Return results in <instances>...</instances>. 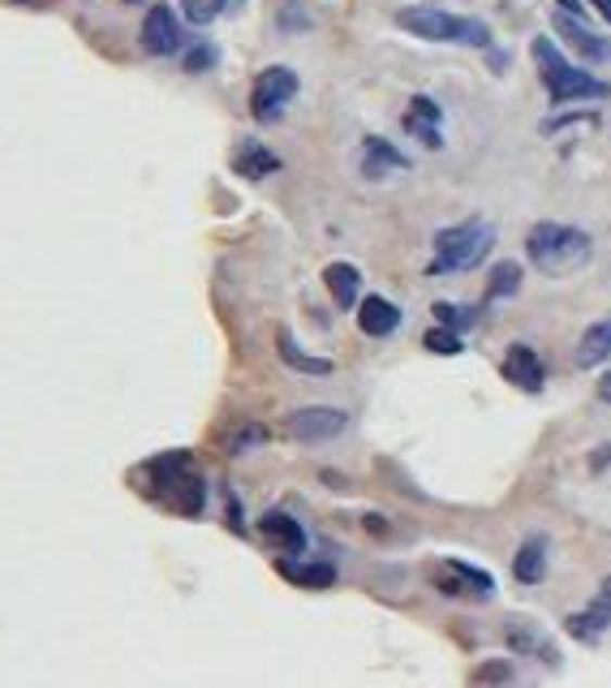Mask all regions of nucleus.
<instances>
[{"label":"nucleus","instance_id":"19","mask_svg":"<svg viewBox=\"0 0 611 688\" xmlns=\"http://www.w3.org/2000/svg\"><path fill=\"white\" fill-rule=\"evenodd\" d=\"M276 344H280V361H284V366H293V370H302V374H332V361H328V357H310V353H302V348L293 344L289 332H280Z\"/></svg>","mask_w":611,"mask_h":688},{"label":"nucleus","instance_id":"1","mask_svg":"<svg viewBox=\"0 0 611 688\" xmlns=\"http://www.w3.org/2000/svg\"><path fill=\"white\" fill-rule=\"evenodd\" d=\"M525 254H530V263L543 271V276H573V271H582L586 263H590V254H595V241H590V232L573 229V225H556V220H543V225H534L530 237H525Z\"/></svg>","mask_w":611,"mask_h":688},{"label":"nucleus","instance_id":"10","mask_svg":"<svg viewBox=\"0 0 611 688\" xmlns=\"http://www.w3.org/2000/svg\"><path fill=\"white\" fill-rule=\"evenodd\" d=\"M258 534H263L271 547H280L284 556H302V551H306V530H302L289 512H280V508H271V512L258 517Z\"/></svg>","mask_w":611,"mask_h":688},{"label":"nucleus","instance_id":"6","mask_svg":"<svg viewBox=\"0 0 611 688\" xmlns=\"http://www.w3.org/2000/svg\"><path fill=\"white\" fill-rule=\"evenodd\" d=\"M345 426H349V413H345V409H332V405H306V409L289 413V435L302 439V444L336 439Z\"/></svg>","mask_w":611,"mask_h":688},{"label":"nucleus","instance_id":"9","mask_svg":"<svg viewBox=\"0 0 611 688\" xmlns=\"http://www.w3.org/2000/svg\"><path fill=\"white\" fill-rule=\"evenodd\" d=\"M504 379L517 383L521 392H543V383H547L543 357L530 344H508V353H504Z\"/></svg>","mask_w":611,"mask_h":688},{"label":"nucleus","instance_id":"17","mask_svg":"<svg viewBox=\"0 0 611 688\" xmlns=\"http://www.w3.org/2000/svg\"><path fill=\"white\" fill-rule=\"evenodd\" d=\"M512 576L525 581V585H538V581L547 576V543H543L538 534L525 538V543L517 547V556H512Z\"/></svg>","mask_w":611,"mask_h":688},{"label":"nucleus","instance_id":"23","mask_svg":"<svg viewBox=\"0 0 611 688\" xmlns=\"http://www.w3.org/2000/svg\"><path fill=\"white\" fill-rule=\"evenodd\" d=\"M225 4H229V0H181V13H186L194 26H207V22H216V17L225 13Z\"/></svg>","mask_w":611,"mask_h":688},{"label":"nucleus","instance_id":"20","mask_svg":"<svg viewBox=\"0 0 611 688\" xmlns=\"http://www.w3.org/2000/svg\"><path fill=\"white\" fill-rule=\"evenodd\" d=\"M280 576H289L293 585H306V589H328L336 581L332 564H293V560H280Z\"/></svg>","mask_w":611,"mask_h":688},{"label":"nucleus","instance_id":"21","mask_svg":"<svg viewBox=\"0 0 611 688\" xmlns=\"http://www.w3.org/2000/svg\"><path fill=\"white\" fill-rule=\"evenodd\" d=\"M521 289V267L517 263H499L491 271V284H487V302H499V297H512Z\"/></svg>","mask_w":611,"mask_h":688},{"label":"nucleus","instance_id":"3","mask_svg":"<svg viewBox=\"0 0 611 688\" xmlns=\"http://www.w3.org/2000/svg\"><path fill=\"white\" fill-rule=\"evenodd\" d=\"M396 26L427 39V43H470V48H491V30L487 22L479 17H461V13H448V9H435V4H409L396 13Z\"/></svg>","mask_w":611,"mask_h":688},{"label":"nucleus","instance_id":"25","mask_svg":"<svg viewBox=\"0 0 611 688\" xmlns=\"http://www.w3.org/2000/svg\"><path fill=\"white\" fill-rule=\"evenodd\" d=\"M207 65H216V48H212V43H199V48L186 56V69L199 74V69H207Z\"/></svg>","mask_w":611,"mask_h":688},{"label":"nucleus","instance_id":"13","mask_svg":"<svg viewBox=\"0 0 611 688\" xmlns=\"http://www.w3.org/2000/svg\"><path fill=\"white\" fill-rule=\"evenodd\" d=\"M358 328H362L367 336H374V341H379V336H392V332L400 328V310H396L387 297H374V293H370V297L358 302Z\"/></svg>","mask_w":611,"mask_h":688},{"label":"nucleus","instance_id":"26","mask_svg":"<svg viewBox=\"0 0 611 688\" xmlns=\"http://www.w3.org/2000/svg\"><path fill=\"white\" fill-rule=\"evenodd\" d=\"M263 435H267V431H263V426H245L242 435H238V439H233V444H229V453H238V457H242L245 448H250V444H258V439H263Z\"/></svg>","mask_w":611,"mask_h":688},{"label":"nucleus","instance_id":"29","mask_svg":"<svg viewBox=\"0 0 611 688\" xmlns=\"http://www.w3.org/2000/svg\"><path fill=\"white\" fill-rule=\"evenodd\" d=\"M560 9H577V17H582V0H556Z\"/></svg>","mask_w":611,"mask_h":688},{"label":"nucleus","instance_id":"15","mask_svg":"<svg viewBox=\"0 0 611 688\" xmlns=\"http://www.w3.org/2000/svg\"><path fill=\"white\" fill-rule=\"evenodd\" d=\"M233 168H238V177L258 181V177H271V173H280V155H271L263 142H250V138H245L242 146L233 151Z\"/></svg>","mask_w":611,"mask_h":688},{"label":"nucleus","instance_id":"5","mask_svg":"<svg viewBox=\"0 0 611 688\" xmlns=\"http://www.w3.org/2000/svg\"><path fill=\"white\" fill-rule=\"evenodd\" d=\"M293 95H297V74H293L289 65H267V69L254 78L250 113H254V120H276Z\"/></svg>","mask_w":611,"mask_h":688},{"label":"nucleus","instance_id":"11","mask_svg":"<svg viewBox=\"0 0 611 688\" xmlns=\"http://www.w3.org/2000/svg\"><path fill=\"white\" fill-rule=\"evenodd\" d=\"M440 120H444V113H440V104L431 100V95H413L409 100V113H405V133H413L422 146H444V133H440Z\"/></svg>","mask_w":611,"mask_h":688},{"label":"nucleus","instance_id":"12","mask_svg":"<svg viewBox=\"0 0 611 688\" xmlns=\"http://www.w3.org/2000/svg\"><path fill=\"white\" fill-rule=\"evenodd\" d=\"M435 581H440L444 594H466V598H491V589H495V581L483 569H470L461 560H448L444 573L435 576Z\"/></svg>","mask_w":611,"mask_h":688},{"label":"nucleus","instance_id":"28","mask_svg":"<svg viewBox=\"0 0 611 688\" xmlns=\"http://www.w3.org/2000/svg\"><path fill=\"white\" fill-rule=\"evenodd\" d=\"M599 396H603V400H608V405H611V374H608V379H603V383H599Z\"/></svg>","mask_w":611,"mask_h":688},{"label":"nucleus","instance_id":"16","mask_svg":"<svg viewBox=\"0 0 611 688\" xmlns=\"http://www.w3.org/2000/svg\"><path fill=\"white\" fill-rule=\"evenodd\" d=\"M573 361H577V370H595V366L611 361V319L595 323V328H586V336L577 341Z\"/></svg>","mask_w":611,"mask_h":688},{"label":"nucleus","instance_id":"27","mask_svg":"<svg viewBox=\"0 0 611 688\" xmlns=\"http://www.w3.org/2000/svg\"><path fill=\"white\" fill-rule=\"evenodd\" d=\"M599 13H603V22H611V0H590Z\"/></svg>","mask_w":611,"mask_h":688},{"label":"nucleus","instance_id":"7","mask_svg":"<svg viewBox=\"0 0 611 688\" xmlns=\"http://www.w3.org/2000/svg\"><path fill=\"white\" fill-rule=\"evenodd\" d=\"M138 43L147 56H173L181 48V22L168 4H151L147 17H142V30H138Z\"/></svg>","mask_w":611,"mask_h":688},{"label":"nucleus","instance_id":"4","mask_svg":"<svg viewBox=\"0 0 611 688\" xmlns=\"http://www.w3.org/2000/svg\"><path fill=\"white\" fill-rule=\"evenodd\" d=\"M495 245V229L487 220H466L453 225L435 237V258H431V276H448V271H470L479 267Z\"/></svg>","mask_w":611,"mask_h":688},{"label":"nucleus","instance_id":"8","mask_svg":"<svg viewBox=\"0 0 611 688\" xmlns=\"http://www.w3.org/2000/svg\"><path fill=\"white\" fill-rule=\"evenodd\" d=\"M551 26H556V30H560V35L577 48V56H582V61H590V65H608L611 61V39L595 35L582 17H573V13H556V17H551Z\"/></svg>","mask_w":611,"mask_h":688},{"label":"nucleus","instance_id":"24","mask_svg":"<svg viewBox=\"0 0 611 688\" xmlns=\"http://www.w3.org/2000/svg\"><path fill=\"white\" fill-rule=\"evenodd\" d=\"M427 348L431 353H444V357H457L461 353V332H453V328H435V332H427Z\"/></svg>","mask_w":611,"mask_h":688},{"label":"nucleus","instance_id":"2","mask_svg":"<svg viewBox=\"0 0 611 688\" xmlns=\"http://www.w3.org/2000/svg\"><path fill=\"white\" fill-rule=\"evenodd\" d=\"M530 56H534L538 78H543V87H547V100H551L556 109L569 104V100H608L611 95V87L603 78H595V74L569 65L564 52H560L551 39H543V35L530 43Z\"/></svg>","mask_w":611,"mask_h":688},{"label":"nucleus","instance_id":"14","mask_svg":"<svg viewBox=\"0 0 611 688\" xmlns=\"http://www.w3.org/2000/svg\"><path fill=\"white\" fill-rule=\"evenodd\" d=\"M323 284H328V293H332V302L341 310H354L358 306V289H362V271L354 263H332L323 271Z\"/></svg>","mask_w":611,"mask_h":688},{"label":"nucleus","instance_id":"18","mask_svg":"<svg viewBox=\"0 0 611 688\" xmlns=\"http://www.w3.org/2000/svg\"><path fill=\"white\" fill-rule=\"evenodd\" d=\"M362 168H367V177L383 181V173H400V168H409V160H405L392 142L367 138V142H362Z\"/></svg>","mask_w":611,"mask_h":688},{"label":"nucleus","instance_id":"22","mask_svg":"<svg viewBox=\"0 0 611 688\" xmlns=\"http://www.w3.org/2000/svg\"><path fill=\"white\" fill-rule=\"evenodd\" d=\"M431 315H435L440 328H453V332H466V328H474V319H479L470 306H453V302H435Z\"/></svg>","mask_w":611,"mask_h":688}]
</instances>
